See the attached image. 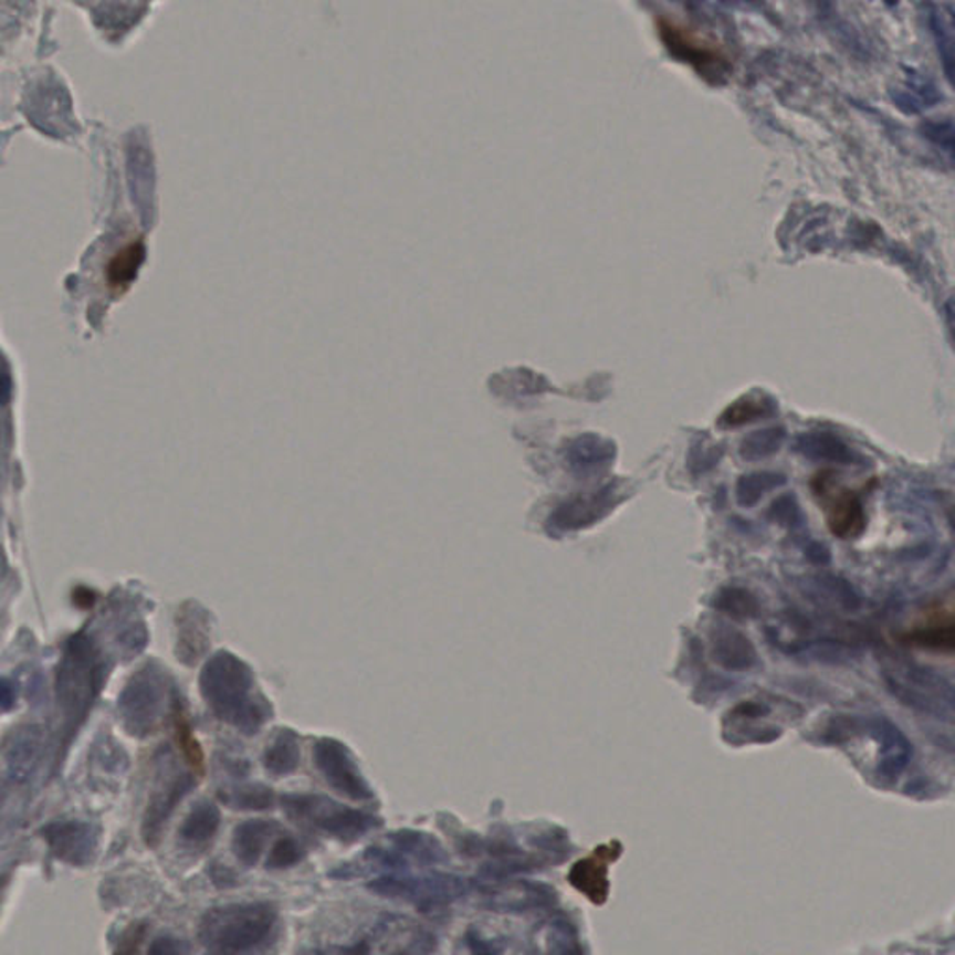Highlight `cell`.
Returning a JSON list of instances; mask_svg holds the SVG:
<instances>
[{
  "instance_id": "obj_1",
  "label": "cell",
  "mask_w": 955,
  "mask_h": 955,
  "mask_svg": "<svg viewBox=\"0 0 955 955\" xmlns=\"http://www.w3.org/2000/svg\"><path fill=\"white\" fill-rule=\"evenodd\" d=\"M200 694L211 713L243 735H256L273 716L251 667L232 651H217L200 672Z\"/></svg>"
},
{
  "instance_id": "obj_2",
  "label": "cell",
  "mask_w": 955,
  "mask_h": 955,
  "mask_svg": "<svg viewBox=\"0 0 955 955\" xmlns=\"http://www.w3.org/2000/svg\"><path fill=\"white\" fill-rule=\"evenodd\" d=\"M107 678V659L96 639L78 631L67 639L54 674V702L62 748L86 723Z\"/></svg>"
},
{
  "instance_id": "obj_3",
  "label": "cell",
  "mask_w": 955,
  "mask_h": 955,
  "mask_svg": "<svg viewBox=\"0 0 955 955\" xmlns=\"http://www.w3.org/2000/svg\"><path fill=\"white\" fill-rule=\"evenodd\" d=\"M279 924L271 903H230L209 909L198 925V941L216 954H246L269 943Z\"/></svg>"
},
{
  "instance_id": "obj_4",
  "label": "cell",
  "mask_w": 955,
  "mask_h": 955,
  "mask_svg": "<svg viewBox=\"0 0 955 955\" xmlns=\"http://www.w3.org/2000/svg\"><path fill=\"white\" fill-rule=\"evenodd\" d=\"M172 678L168 670L157 661L144 663L127 680L118 696L119 723L127 734L137 739H146L161 728L168 704H172Z\"/></svg>"
},
{
  "instance_id": "obj_5",
  "label": "cell",
  "mask_w": 955,
  "mask_h": 955,
  "mask_svg": "<svg viewBox=\"0 0 955 955\" xmlns=\"http://www.w3.org/2000/svg\"><path fill=\"white\" fill-rule=\"evenodd\" d=\"M281 802L287 818L295 823L311 827L338 842H357L363 836L381 827V819L374 814L347 808L325 795H284Z\"/></svg>"
},
{
  "instance_id": "obj_6",
  "label": "cell",
  "mask_w": 955,
  "mask_h": 955,
  "mask_svg": "<svg viewBox=\"0 0 955 955\" xmlns=\"http://www.w3.org/2000/svg\"><path fill=\"white\" fill-rule=\"evenodd\" d=\"M200 776L179 765L170 746L162 745L154 758V780L143 818V840L148 848L161 842L162 829L179 802L197 786Z\"/></svg>"
},
{
  "instance_id": "obj_7",
  "label": "cell",
  "mask_w": 955,
  "mask_h": 955,
  "mask_svg": "<svg viewBox=\"0 0 955 955\" xmlns=\"http://www.w3.org/2000/svg\"><path fill=\"white\" fill-rule=\"evenodd\" d=\"M368 890L382 898L403 900L422 909L433 911L447 903L460 900L465 894L466 884L454 875H426V878H401L385 875L368 884Z\"/></svg>"
},
{
  "instance_id": "obj_8",
  "label": "cell",
  "mask_w": 955,
  "mask_h": 955,
  "mask_svg": "<svg viewBox=\"0 0 955 955\" xmlns=\"http://www.w3.org/2000/svg\"><path fill=\"white\" fill-rule=\"evenodd\" d=\"M312 758L323 780L338 794L357 802L376 799V794L358 767L357 759L342 741L333 737L317 739Z\"/></svg>"
},
{
  "instance_id": "obj_9",
  "label": "cell",
  "mask_w": 955,
  "mask_h": 955,
  "mask_svg": "<svg viewBox=\"0 0 955 955\" xmlns=\"http://www.w3.org/2000/svg\"><path fill=\"white\" fill-rule=\"evenodd\" d=\"M365 860L388 870H406L411 862L437 864L444 862L447 854L441 846L424 832L400 830L387 836L385 843L366 849Z\"/></svg>"
},
{
  "instance_id": "obj_10",
  "label": "cell",
  "mask_w": 955,
  "mask_h": 955,
  "mask_svg": "<svg viewBox=\"0 0 955 955\" xmlns=\"http://www.w3.org/2000/svg\"><path fill=\"white\" fill-rule=\"evenodd\" d=\"M40 835L49 851L66 864L86 868L96 859L99 829L92 823L81 819H59L45 825Z\"/></svg>"
},
{
  "instance_id": "obj_11",
  "label": "cell",
  "mask_w": 955,
  "mask_h": 955,
  "mask_svg": "<svg viewBox=\"0 0 955 955\" xmlns=\"http://www.w3.org/2000/svg\"><path fill=\"white\" fill-rule=\"evenodd\" d=\"M620 502V484L612 482L591 493H583L562 502L550 514L547 525L550 531L556 532L583 531L605 520Z\"/></svg>"
},
{
  "instance_id": "obj_12",
  "label": "cell",
  "mask_w": 955,
  "mask_h": 955,
  "mask_svg": "<svg viewBox=\"0 0 955 955\" xmlns=\"http://www.w3.org/2000/svg\"><path fill=\"white\" fill-rule=\"evenodd\" d=\"M433 937L411 920L387 916L368 937L344 952H430Z\"/></svg>"
},
{
  "instance_id": "obj_13",
  "label": "cell",
  "mask_w": 955,
  "mask_h": 955,
  "mask_svg": "<svg viewBox=\"0 0 955 955\" xmlns=\"http://www.w3.org/2000/svg\"><path fill=\"white\" fill-rule=\"evenodd\" d=\"M176 657L186 667H195L211 646V615L202 605L187 601L176 615Z\"/></svg>"
},
{
  "instance_id": "obj_14",
  "label": "cell",
  "mask_w": 955,
  "mask_h": 955,
  "mask_svg": "<svg viewBox=\"0 0 955 955\" xmlns=\"http://www.w3.org/2000/svg\"><path fill=\"white\" fill-rule=\"evenodd\" d=\"M43 732L36 724L12 730L4 743V770L13 784L29 783L42 758Z\"/></svg>"
},
{
  "instance_id": "obj_15",
  "label": "cell",
  "mask_w": 955,
  "mask_h": 955,
  "mask_svg": "<svg viewBox=\"0 0 955 955\" xmlns=\"http://www.w3.org/2000/svg\"><path fill=\"white\" fill-rule=\"evenodd\" d=\"M616 454H618V447L610 439L596 433H586L567 444L564 458L575 476L596 478L612 465Z\"/></svg>"
},
{
  "instance_id": "obj_16",
  "label": "cell",
  "mask_w": 955,
  "mask_h": 955,
  "mask_svg": "<svg viewBox=\"0 0 955 955\" xmlns=\"http://www.w3.org/2000/svg\"><path fill=\"white\" fill-rule=\"evenodd\" d=\"M794 452L810 461H827L835 465H864V458L849 447L842 437L829 431H808L797 437Z\"/></svg>"
},
{
  "instance_id": "obj_17",
  "label": "cell",
  "mask_w": 955,
  "mask_h": 955,
  "mask_svg": "<svg viewBox=\"0 0 955 955\" xmlns=\"http://www.w3.org/2000/svg\"><path fill=\"white\" fill-rule=\"evenodd\" d=\"M485 905L501 911H514L525 913L528 909L547 907L555 903V894L547 886H537L528 883L501 884L495 889L487 890Z\"/></svg>"
},
{
  "instance_id": "obj_18",
  "label": "cell",
  "mask_w": 955,
  "mask_h": 955,
  "mask_svg": "<svg viewBox=\"0 0 955 955\" xmlns=\"http://www.w3.org/2000/svg\"><path fill=\"white\" fill-rule=\"evenodd\" d=\"M281 830V825L273 819H246L233 829L232 851L235 859L246 868L258 864L262 859L267 843Z\"/></svg>"
},
{
  "instance_id": "obj_19",
  "label": "cell",
  "mask_w": 955,
  "mask_h": 955,
  "mask_svg": "<svg viewBox=\"0 0 955 955\" xmlns=\"http://www.w3.org/2000/svg\"><path fill=\"white\" fill-rule=\"evenodd\" d=\"M263 769L275 778L292 775L301 765V739L292 728L276 730L262 756Z\"/></svg>"
},
{
  "instance_id": "obj_20",
  "label": "cell",
  "mask_w": 955,
  "mask_h": 955,
  "mask_svg": "<svg viewBox=\"0 0 955 955\" xmlns=\"http://www.w3.org/2000/svg\"><path fill=\"white\" fill-rule=\"evenodd\" d=\"M776 412H778V403L773 396L751 392L741 396L739 400H735L732 406L724 409L723 414L718 417V428L734 430L739 426L753 424L765 418L775 417Z\"/></svg>"
},
{
  "instance_id": "obj_21",
  "label": "cell",
  "mask_w": 955,
  "mask_h": 955,
  "mask_svg": "<svg viewBox=\"0 0 955 955\" xmlns=\"http://www.w3.org/2000/svg\"><path fill=\"white\" fill-rule=\"evenodd\" d=\"M219 825H221L219 808L209 800H198L179 827V838L186 846L203 848L216 838Z\"/></svg>"
},
{
  "instance_id": "obj_22",
  "label": "cell",
  "mask_w": 955,
  "mask_h": 955,
  "mask_svg": "<svg viewBox=\"0 0 955 955\" xmlns=\"http://www.w3.org/2000/svg\"><path fill=\"white\" fill-rule=\"evenodd\" d=\"M827 521L835 536L842 539L860 536L865 528L864 506L859 501V496H854L853 493H842L830 504Z\"/></svg>"
},
{
  "instance_id": "obj_23",
  "label": "cell",
  "mask_w": 955,
  "mask_h": 955,
  "mask_svg": "<svg viewBox=\"0 0 955 955\" xmlns=\"http://www.w3.org/2000/svg\"><path fill=\"white\" fill-rule=\"evenodd\" d=\"M170 710H172L174 735H176V743H178L179 748H181V754H183V758L187 759L189 767H191V769L202 778L203 773H206L202 746H200L197 737H195V732H192L191 728V721H189V716H187L183 700L179 699L178 689H176V693H174L172 707H170Z\"/></svg>"
},
{
  "instance_id": "obj_24",
  "label": "cell",
  "mask_w": 955,
  "mask_h": 955,
  "mask_svg": "<svg viewBox=\"0 0 955 955\" xmlns=\"http://www.w3.org/2000/svg\"><path fill=\"white\" fill-rule=\"evenodd\" d=\"M217 795L232 810H269L275 806V791L265 784H233Z\"/></svg>"
},
{
  "instance_id": "obj_25",
  "label": "cell",
  "mask_w": 955,
  "mask_h": 955,
  "mask_svg": "<svg viewBox=\"0 0 955 955\" xmlns=\"http://www.w3.org/2000/svg\"><path fill=\"white\" fill-rule=\"evenodd\" d=\"M713 657L726 669H746L753 664L756 653L743 634L721 631L713 639Z\"/></svg>"
},
{
  "instance_id": "obj_26",
  "label": "cell",
  "mask_w": 955,
  "mask_h": 955,
  "mask_svg": "<svg viewBox=\"0 0 955 955\" xmlns=\"http://www.w3.org/2000/svg\"><path fill=\"white\" fill-rule=\"evenodd\" d=\"M788 476L783 472L776 471H759L745 474L737 480V490L735 496L739 506L753 507L764 499L767 493L775 491L776 487L786 484Z\"/></svg>"
},
{
  "instance_id": "obj_27",
  "label": "cell",
  "mask_w": 955,
  "mask_h": 955,
  "mask_svg": "<svg viewBox=\"0 0 955 955\" xmlns=\"http://www.w3.org/2000/svg\"><path fill=\"white\" fill-rule=\"evenodd\" d=\"M788 431L784 426H769L753 431L741 441L739 455L745 461H759L776 454L783 448Z\"/></svg>"
},
{
  "instance_id": "obj_28",
  "label": "cell",
  "mask_w": 955,
  "mask_h": 955,
  "mask_svg": "<svg viewBox=\"0 0 955 955\" xmlns=\"http://www.w3.org/2000/svg\"><path fill=\"white\" fill-rule=\"evenodd\" d=\"M571 884L588 894L596 902H604L607 898V868L596 864V860H583L571 870Z\"/></svg>"
},
{
  "instance_id": "obj_29",
  "label": "cell",
  "mask_w": 955,
  "mask_h": 955,
  "mask_svg": "<svg viewBox=\"0 0 955 955\" xmlns=\"http://www.w3.org/2000/svg\"><path fill=\"white\" fill-rule=\"evenodd\" d=\"M306 857L303 843L298 842L297 838L292 835H282L279 840L273 842L267 859H265V868L267 870H287L303 862Z\"/></svg>"
},
{
  "instance_id": "obj_30",
  "label": "cell",
  "mask_w": 955,
  "mask_h": 955,
  "mask_svg": "<svg viewBox=\"0 0 955 955\" xmlns=\"http://www.w3.org/2000/svg\"><path fill=\"white\" fill-rule=\"evenodd\" d=\"M909 640H913V644L933 648V650L955 651V621L919 629L913 634H909Z\"/></svg>"
},
{
  "instance_id": "obj_31",
  "label": "cell",
  "mask_w": 955,
  "mask_h": 955,
  "mask_svg": "<svg viewBox=\"0 0 955 955\" xmlns=\"http://www.w3.org/2000/svg\"><path fill=\"white\" fill-rule=\"evenodd\" d=\"M710 441L711 439L694 441L691 452H689L686 465H689V471L696 474V476L704 474V472L713 471L718 465V461L723 460L724 447L713 444Z\"/></svg>"
},
{
  "instance_id": "obj_32",
  "label": "cell",
  "mask_w": 955,
  "mask_h": 955,
  "mask_svg": "<svg viewBox=\"0 0 955 955\" xmlns=\"http://www.w3.org/2000/svg\"><path fill=\"white\" fill-rule=\"evenodd\" d=\"M715 605L734 618H748V616L756 615V610H758L756 599L741 588H726V590L721 591L715 599Z\"/></svg>"
},
{
  "instance_id": "obj_33",
  "label": "cell",
  "mask_w": 955,
  "mask_h": 955,
  "mask_svg": "<svg viewBox=\"0 0 955 955\" xmlns=\"http://www.w3.org/2000/svg\"><path fill=\"white\" fill-rule=\"evenodd\" d=\"M143 260V246L138 243L127 246L126 251L119 252L118 256L114 258L108 269V279L116 286H124L132 281L133 276L137 275L138 265Z\"/></svg>"
},
{
  "instance_id": "obj_34",
  "label": "cell",
  "mask_w": 955,
  "mask_h": 955,
  "mask_svg": "<svg viewBox=\"0 0 955 955\" xmlns=\"http://www.w3.org/2000/svg\"><path fill=\"white\" fill-rule=\"evenodd\" d=\"M767 515H769L770 520L776 521L778 525H795V521L799 520V506H797L795 496H778V499L770 504L769 510H767Z\"/></svg>"
},
{
  "instance_id": "obj_35",
  "label": "cell",
  "mask_w": 955,
  "mask_h": 955,
  "mask_svg": "<svg viewBox=\"0 0 955 955\" xmlns=\"http://www.w3.org/2000/svg\"><path fill=\"white\" fill-rule=\"evenodd\" d=\"M924 132L927 138H932L933 143L943 146L955 159V126L952 124H930Z\"/></svg>"
},
{
  "instance_id": "obj_36",
  "label": "cell",
  "mask_w": 955,
  "mask_h": 955,
  "mask_svg": "<svg viewBox=\"0 0 955 955\" xmlns=\"http://www.w3.org/2000/svg\"><path fill=\"white\" fill-rule=\"evenodd\" d=\"M151 954H186L191 952V946L186 941L174 937H159L149 946Z\"/></svg>"
},
{
  "instance_id": "obj_37",
  "label": "cell",
  "mask_w": 955,
  "mask_h": 955,
  "mask_svg": "<svg viewBox=\"0 0 955 955\" xmlns=\"http://www.w3.org/2000/svg\"><path fill=\"white\" fill-rule=\"evenodd\" d=\"M209 878H211L213 884H217L219 889H232V886L238 884L235 873L228 865L219 864V862H213L211 868H209Z\"/></svg>"
},
{
  "instance_id": "obj_38",
  "label": "cell",
  "mask_w": 955,
  "mask_h": 955,
  "mask_svg": "<svg viewBox=\"0 0 955 955\" xmlns=\"http://www.w3.org/2000/svg\"><path fill=\"white\" fill-rule=\"evenodd\" d=\"M73 604L77 605L78 609H92L96 604V594L88 588H77L73 591Z\"/></svg>"
},
{
  "instance_id": "obj_39",
  "label": "cell",
  "mask_w": 955,
  "mask_h": 955,
  "mask_svg": "<svg viewBox=\"0 0 955 955\" xmlns=\"http://www.w3.org/2000/svg\"><path fill=\"white\" fill-rule=\"evenodd\" d=\"M15 696H18V693H15L13 681L10 678H4V681H2V707H4V711H10L13 702H15Z\"/></svg>"
},
{
  "instance_id": "obj_40",
  "label": "cell",
  "mask_w": 955,
  "mask_h": 955,
  "mask_svg": "<svg viewBox=\"0 0 955 955\" xmlns=\"http://www.w3.org/2000/svg\"><path fill=\"white\" fill-rule=\"evenodd\" d=\"M944 312H946V322H948L949 336H952V342H954L955 346V298H949L946 306H944Z\"/></svg>"
}]
</instances>
